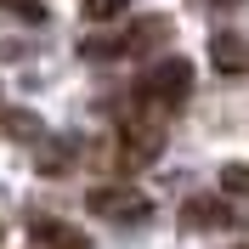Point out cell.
<instances>
[{"label":"cell","mask_w":249,"mask_h":249,"mask_svg":"<svg viewBox=\"0 0 249 249\" xmlns=\"http://www.w3.org/2000/svg\"><path fill=\"white\" fill-rule=\"evenodd\" d=\"M187 91H193V62L187 57H164V62H153V68L136 79V108L170 119V113L187 102Z\"/></svg>","instance_id":"1"},{"label":"cell","mask_w":249,"mask_h":249,"mask_svg":"<svg viewBox=\"0 0 249 249\" xmlns=\"http://www.w3.org/2000/svg\"><path fill=\"white\" fill-rule=\"evenodd\" d=\"M170 40V17H136L124 34H96V40H85V57L91 62H108V57H142V51H153V46H164Z\"/></svg>","instance_id":"2"},{"label":"cell","mask_w":249,"mask_h":249,"mask_svg":"<svg viewBox=\"0 0 249 249\" xmlns=\"http://www.w3.org/2000/svg\"><path fill=\"white\" fill-rule=\"evenodd\" d=\"M85 210L96 221H119V227H136V221L153 215V198L136 193V187H91L85 193Z\"/></svg>","instance_id":"3"},{"label":"cell","mask_w":249,"mask_h":249,"mask_svg":"<svg viewBox=\"0 0 249 249\" xmlns=\"http://www.w3.org/2000/svg\"><path fill=\"white\" fill-rule=\"evenodd\" d=\"M159 147H164V119L159 113L136 108L119 124V164H147V159H159Z\"/></svg>","instance_id":"4"},{"label":"cell","mask_w":249,"mask_h":249,"mask_svg":"<svg viewBox=\"0 0 249 249\" xmlns=\"http://www.w3.org/2000/svg\"><path fill=\"white\" fill-rule=\"evenodd\" d=\"M181 227H193V232L232 227V204H227V198H187L181 204Z\"/></svg>","instance_id":"5"},{"label":"cell","mask_w":249,"mask_h":249,"mask_svg":"<svg viewBox=\"0 0 249 249\" xmlns=\"http://www.w3.org/2000/svg\"><path fill=\"white\" fill-rule=\"evenodd\" d=\"M210 62H215V74H249V34H215L210 40Z\"/></svg>","instance_id":"6"},{"label":"cell","mask_w":249,"mask_h":249,"mask_svg":"<svg viewBox=\"0 0 249 249\" xmlns=\"http://www.w3.org/2000/svg\"><path fill=\"white\" fill-rule=\"evenodd\" d=\"M29 238H34V249H85V238H79L74 227H62V221H51V215H34Z\"/></svg>","instance_id":"7"},{"label":"cell","mask_w":249,"mask_h":249,"mask_svg":"<svg viewBox=\"0 0 249 249\" xmlns=\"http://www.w3.org/2000/svg\"><path fill=\"white\" fill-rule=\"evenodd\" d=\"M0 130L17 136V142H40V136H46V124L34 119V113H23V108H6V113H0Z\"/></svg>","instance_id":"8"},{"label":"cell","mask_w":249,"mask_h":249,"mask_svg":"<svg viewBox=\"0 0 249 249\" xmlns=\"http://www.w3.org/2000/svg\"><path fill=\"white\" fill-rule=\"evenodd\" d=\"M79 12L91 17V23H113V17L130 12V0H79Z\"/></svg>","instance_id":"9"},{"label":"cell","mask_w":249,"mask_h":249,"mask_svg":"<svg viewBox=\"0 0 249 249\" xmlns=\"http://www.w3.org/2000/svg\"><path fill=\"white\" fill-rule=\"evenodd\" d=\"M221 193H238V198H249V164H227V170H221Z\"/></svg>","instance_id":"10"},{"label":"cell","mask_w":249,"mask_h":249,"mask_svg":"<svg viewBox=\"0 0 249 249\" xmlns=\"http://www.w3.org/2000/svg\"><path fill=\"white\" fill-rule=\"evenodd\" d=\"M215 6H238V0H215Z\"/></svg>","instance_id":"11"}]
</instances>
